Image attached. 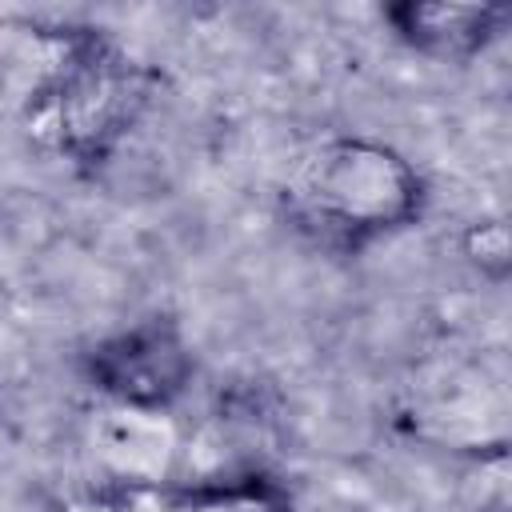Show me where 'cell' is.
<instances>
[{"label":"cell","mask_w":512,"mask_h":512,"mask_svg":"<svg viewBox=\"0 0 512 512\" xmlns=\"http://www.w3.org/2000/svg\"><path fill=\"white\" fill-rule=\"evenodd\" d=\"M152 100V76L104 32L68 24L52 76L24 108L28 132L80 172L104 168Z\"/></svg>","instance_id":"obj_2"},{"label":"cell","mask_w":512,"mask_h":512,"mask_svg":"<svg viewBox=\"0 0 512 512\" xmlns=\"http://www.w3.org/2000/svg\"><path fill=\"white\" fill-rule=\"evenodd\" d=\"M280 220L320 252L356 256L412 224L428 208L420 168L388 140L364 132L324 136L288 168Z\"/></svg>","instance_id":"obj_1"},{"label":"cell","mask_w":512,"mask_h":512,"mask_svg":"<svg viewBox=\"0 0 512 512\" xmlns=\"http://www.w3.org/2000/svg\"><path fill=\"white\" fill-rule=\"evenodd\" d=\"M464 256L480 268V276L488 280H504L508 268H512V240H508V224L500 216L492 220H476L468 232H464Z\"/></svg>","instance_id":"obj_6"},{"label":"cell","mask_w":512,"mask_h":512,"mask_svg":"<svg viewBox=\"0 0 512 512\" xmlns=\"http://www.w3.org/2000/svg\"><path fill=\"white\" fill-rule=\"evenodd\" d=\"M296 496L268 472H216L192 480L112 476L100 480L80 512H292Z\"/></svg>","instance_id":"obj_4"},{"label":"cell","mask_w":512,"mask_h":512,"mask_svg":"<svg viewBox=\"0 0 512 512\" xmlns=\"http://www.w3.org/2000/svg\"><path fill=\"white\" fill-rule=\"evenodd\" d=\"M476 512H508V504H504V500H496V504H484V508H476Z\"/></svg>","instance_id":"obj_8"},{"label":"cell","mask_w":512,"mask_h":512,"mask_svg":"<svg viewBox=\"0 0 512 512\" xmlns=\"http://www.w3.org/2000/svg\"><path fill=\"white\" fill-rule=\"evenodd\" d=\"M80 372L112 408L164 416L192 388L196 356L184 328L172 316L152 312L144 320H132L128 328L100 336L80 356Z\"/></svg>","instance_id":"obj_3"},{"label":"cell","mask_w":512,"mask_h":512,"mask_svg":"<svg viewBox=\"0 0 512 512\" xmlns=\"http://www.w3.org/2000/svg\"><path fill=\"white\" fill-rule=\"evenodd\" d=\"M292 512H348V508H336V504H324V508H320V504H316V508H300V504H296Z\"/></svg>","instance_id":"obj_7"},{"label":"cell","mask_w":512,"mask_h":512,"mask_svg":"<svg viewBox=\"0 0 512 512\" xmlns=\"http://www.w3.org/2000/svg\"><path fill=\"white\" fill-rule=\"evenodd\" d=\"M380 16L404 48L432 60H472L508 24L504 4H452V0H396Z\"/></svg>","instance_id":"obj_5"}]
</instances>
